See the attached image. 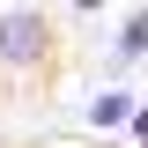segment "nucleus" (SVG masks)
I'll return each instance as SVG.
<instances>
[{"mask_svg":"<svg viewBox=\"0 0 148 148\" xmlns=\"http://www.w3.org/2000/svg\"><path fill=\"white\" fill-rule=\"evenodd\" d=\"M0 74H8V67H0ZM0 104H8V89H0Z\"/></svg>","mask_w":148,"mask_h":148,"instance_id":"nucleus-1","label":"nucleus"}]
</instances>
